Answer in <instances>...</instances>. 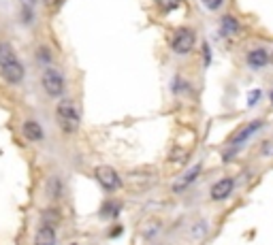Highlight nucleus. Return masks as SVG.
<instances>
[{
    "mask_svg": "<svg viewBox=\"0 0 273 245\" xmlns=\"http://www.w3.org/2000/svg\"><path fill=\"white\" fill-rule=\"evenodd\" d=\"M41 85L47 92V96L60 98L62 92H64V75L56 68H45L43 75H41Z\"/></svg>",
    "mask_w": 273,
    "mask_h": 245,
    "instance_id": "nucleus-2",
    "label": "nucleus"
},
{
    "mask_svg": "<svg viewBox=\"0 0 273 245\" xmlns=\"http://www.w3.org/2000/svg\"><path fill=\"white\" fill-rule=\"evenodd\" d=\"M260 126H263V122H260V120H254V122H250V124L241 126L239 130H237L235 135L231 137V143H233V145H239V143H243V141H246V139H250V137H252V135L258 130Z\"/></svg>",
    "mask_w": 273,
    "mask_h": 245,
    "instance_id": "nucleus-7",
    "label": "nucleus"
},
{
    "mask_svg": "<svg viewBox=\"0 0 273 245\" xmlns=\"http://www.w3.org/2000/svg\"><path fill=\"white\" fill-rule=\"evenodd\" d=\"M43 2H45V4H47V7H56V4H58V2H60V0H43Z\"/></svg>",
    "mask_w": 273,
    "mask_h": 245,
    "instance_id": "nucleus-19",
    "label": "nucleus"
},
{
    "mask_svg": "<svg viewBox=\"0 0 273 245\" xmlns=\"http://www.w3.org/2000/svg\"><path fill=\"white\" fill-rule=\"evenodd\" d=\"M73 245H77V243H73Z\"/></svg>",
    "mask_w": 273,
    "mask_h": 245,
    "instance_id": "nucleus-22",
    "label": "nucleus"
},
{
    "mask_svg": "<svg viewBox=\"0 0 273 245\" xmlns=\"http://www.w3.org/2000/svg\"><path fill=\"white\" fill-rule=\"evenodd\" d=\"M37 60L41 64H49L51 62V56H49V49L45 47V45H41V47L37 49Z\"/></svg>",
    "mask_w": 273,
    "mask_h": 245,
    "instance_id": "nucleus-16",
    "label": "nucleus"
},
{
    "mask_svg": "<svg viewBox=\"0 0 273 245\" xmlns=\"http://www.w3.org/2000/svg\"><path fill=\"white\" fill-rule=\"evenodd\" d=\"M248 64H250L252 68H263V66H267V64H271V56L267 54L263 47L252 49V51L248 54Z\"/></svg>",
    "mask_w": 273,
    "mask_h": 245,
    "instance_id": "nucleus-8",
    "label": "nucleus"
},
{
    "mask_svg": "<svg viewBox=\"0 0 273 245\" xmlns=\"http://www.w3.org/2000/svg\"><path fill=\"white\" fill-rule=\"evenodd\" d=\"M271 102H273V92H271Z\"/></svg>",
    "mask_w": 273,
    "mask_h": 245,
    "instance_id": "nucleus-20",
    "label": "nucleus"
},
{
    "mask_svg": "<svg viewBox=\"0 0 273 245\" xmlns=\"http://www.w3.org/2000/svg\"><path fill=\"white\" fill-rule=\"evenodd\" d=\"M56 120L66 135H75L81 124V111L73 101H60L56 107Z\"/></svg>",
    "mask_w": 273,
    "mask_h": 245,
    "instance_id": "nucleus-1",
    "label": "nucleus"
},
{
    "mask_svg": "<svg viewBox=\"0 0 273 245\" xmlns=\"http://www.w3.org/2000/svg\"><path fill=\"white\" fill-rule=\"evenodd\" d=\"M0 75H2V79L7 81V83H11V85L21 83V79H24V75H26L24 64L17 60L13 64H9V66H2V68H0Z\"/></svg>",
    "mask_w": 273,
    "mask_h": 245,
    "instance_id": "nucleus-5",
    "label": "nucleus"
},
{
    "mask_svg": "<svg viewBox=\"0 0 273 245\" xmlns=\"http://www.w3.org/2000/svg\"><path fill=\"white\" fill-rule=\"evenodd\" d=\"M34 245H56V232L54 226H41L37 237H34Z\"/></svg>",
    "mask_w": 273,
    "mask_h": 245,
    "instance_id": "nucleus-10",
    "label": "nucleus"
},
{
    "mask_svg": "<svg viewBox=\"0 0 273 245\" xmlns=\"http://www.w3.org/2000/svg\"><path fill=\"white\" fill-rule=\"evenodd\" d=\"M203 54H205V64H209V60H211V58H209V45L207 43L203 45Z\"/></svg>",
    "mask_w": 273,
    "mask_h": 245,
    "instance_id": "nucleus-18",
    "label": "nucleus"
},
{
    "mask_svg": "<svg viewBox=\"0 0 273 245\" xmlns=\"http://www.w3.org/2000/svg\"><path fill=\"white\" fill-rule=\"evenodd\" d=\"M271 64H273V54H271Z\"/></svg>",
    "mask_w": 273,
    "mask_h": 245,
    "instance_id": "nucleus-21",
    "label": "nucleus"
},
{
    "mask_svg": "<svg viewBox=\"0 0 273 245\" xmlns=\"http://www.w3.org/2000/svg\"><path fill=\"white\" fill-rule=\"evenodd\" d=\"M47 192H49V198H60L62 196V179H58V177H51L49 182H47Z\"/></svg>",
    "mask_w": 273,
    "mask_h": 245,
    "instance_id": "nucleus-14",
    "label": "nucleus"
},
{
    "mask_svg": "<svg viewBox=\"0 0 273 245\" xmlns=\"http://www.w3.org/2000/svg\"><path fill=\"white\" fill-rule=\"evenodd\" d=\"M199 173H201V164L192 166L188 173L184 175L182 179H179V182H177L175 185H173V190H175V192H182V190H186V188H188V185H192V182H194L196 177H199Z\"/></svg>",
    "mask_w": 273,
    "mask_h": 245,
    "instance_id": "nucleus-11",
    "label": "nucleus"
},
{
    "mask_svg": "<svg viewBox=\"0 0 273 245\" xmlns=\"http://www.w3.org/2000/svg\"><path fill=\"white\" fill-rule=\"evenodd\" d=\"M233 188H235V179H231V177L218 179V182L211 185V198L213 201H224V198L231 196Z\"/></svg>",
    "mask_w": 273,
    "mask_h": 245,
    "instance_id": "nucleus-6",
    "label": "nucleus"
},
{
    "mask_svg": "<svg viewBox=\"0 0 273 245\" xmlns=\"http://www.w3.org/2000/svg\"><path fill=\"white\" fill-rule=\"evenodd\" d=\"M201 2L205 4V7H207L209 11H218V9L224 4V0H201Z\"/></svg>",
    "mask_w": 273,
    "mask_h": 245,
    "instance_id": "nucleus-17",
    "label": "nucleus"
},
{
    "mask_svg": "<svg viewBox=\"0 0 273 245\" xmlns=\"http://www.w3.org/2000/svg\"><path fill=\"white\" fill-rule=\"evenodd\" d=\"M194 45H196V34H194L192 28H186V26L179 28L171 39V49L175 51L177 56L190 54V51L194 49Z\"/></svg>",
    "mask_w": 273,
    "mask_h": 245,
    "instance_id": "nucleus-3",
    "label": "nucleus"
},
{
    "mask_svg": "<svg viewBox=\"0 0 273 245\" xmlns=\"http://www.w3.org/2000/svg\"><path fill=\"white\" fill-rule=\"evenodd\" d=\"M162 13H171L175 9H182L184 7V0H156Z\"/></svg>",
    "mask_w": 273,
    "mask_h": 245,
    "instance_id": "nucleus-15",
    "label": "nucleus"
},
{
    "mask_svg": "<svg viewBox=\"0 0 273 245\" xmlns=\"http://www.w3.org/2000/svg\"><path fill=\"white\" fill-rule=\"evenodd\" d=\"M94 175H96V179L101 182L103 188H107V190H120L122 185H124V182H122V177L118 175V171L111 166H96L94 168Z\"/></svg>",
    "mask_w": 273,
    "mask_h": 245,
    "instance_id": "nucleus-4",
    "label": "nucleus"
},
{
    "mask_svg": "<svg viewBox=\"0 0 273 245\" xmlns=\"http://www.w3.org/2000/svg\"><path fill=\"white\" fill-rule=\"evenodd\" d=\"M239 30H241V24L237 21V17H233V15L222 17V32L224 34H231V37H233V34H237Z\"/></svg>",
    "mask_w": 273,
    "mask_h": 245,
    "instance_id": "nucleus-13",
    "label": "nucleus"
},
{
    "mask_svg": "<svg viewBox=\"0 0 273 245\" xmlns=\"http://www.w3.org/2000/svg\"><path fill=\"white\" fill-rule=\"evenodd\" d=\"M13 62H17L15 49L11 47L9 43H2V41H0V68L9 66V64H13Z\"/></svg>",
    "mask_w": 273,
    "mask_h": 245,
    "instance_id": "nucleus-12",
    "label": "nucleus"
},
{
    "mask_svg": "<svg viewBox=\"0 0 273 245\" xmlns=\"http://www.w3.org/2000/svg\"><path fill=\"white\" fill-rule=\"evenodd\" d=\"M21 130H24V137L28 139V141H34V143H39V141H43V128H41L39 122H34V120H28L24 122V126H21Z\"/></svg>",
    "mask_w": 273,
    "mask_h": 245,
    "instance_id": "nucleus-9",
    "label": "nucleus"
}]
</instances>
